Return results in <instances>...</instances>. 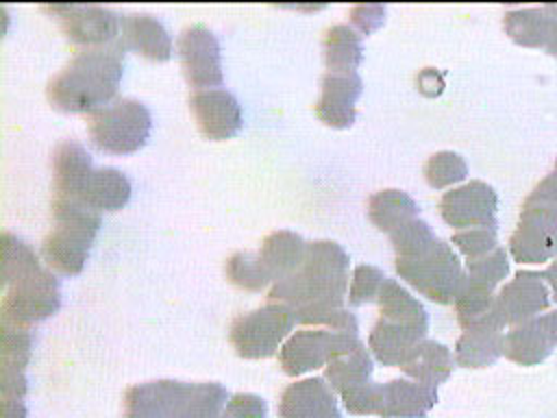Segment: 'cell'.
Here are the masks:
<instances>
[{"instance_id": "cell-3", "label": "cell", "mask_w": 557, "mask_h": 418, "mask_svg": "<svg viewBox=\"0 0 557 418\" xmlns=\"http://www.w3.org/2000/svg\"><path fill=\"white\" fill-rule=\"evenodd\" d=\"M228 398L222 383L157 379L126 390L124 418H222Z\"/></svg>"}, {"instance_id": "cell-27", "label": "cell", "mask_w": 557, "mask_h": 418, "mask_svg": "<svg viewBox=\"0 0 557 418\" xmlns=\"http://www.w3.org/2000/svg\"><path fill=\"white\" fill-rule=\"evenodd\" d=\"M555 20L546 4L540 9H511L503 15V28L522 48H546Z\"/></svg>"}, {"instance_id": "cell-33", "label": "cell", "mask_w": 557, "mask_h": 418, "mask_svg": "<svg viewBox=\"0 0 557 418\" xmlns=\"http://www.w3.org/2000/svg\"><path fill=\"white\" fill-rule=\"evenodd\" d=\"M2 346H0V368L7 370H22L26 372V366L30 361L33 351V333L24 327H13L2 322Z\"/></svg>"}, {"instance_id": "cell-1", "label": "cell", "mask_w": 557, "mask_h": 418, "mask_svg": "<svg viewBox=\"0 0 557 418\" xmlns=\"http://www.w3.org/2000/svg\"><path fill=\"white\" fill-rule=\"evenodd\" d=\"M348 263V253L337 242H307L300 268L272 283L268 303L287 305L302 327L359 329L355 314L344 309Z\"/></svg>"}, {"instance_id": "cell-35", "label": "cell", "mask_w": 557, "mask_h": 418, "mask_svg": "<svg viewBox=\"0 0 557 418\" xmlns=\"http://www.w3.org/2000/svg\"><path fill=\"white\" fill-rule=\"evenodd\" d=\"M468 174V165L461 155L453 150H440L431 155L424 163V179L433 189H444L453 183L463 181Z\"/></svg>"}, {"instance_id": "cell-23", "label": "cell", "mask_w": 557, "mask_h": 418, "mask_svg": "<svg viewBox=\"0 0 557 418\" xmlns=\"http://www.w3.org/2000/svg\"><path fill=\"white\" fill-rule=\"evenodd\" d=\"M426 340L424 329L396 324L389 320L379 318L368 335V348L372 351L374 359L383 366H403L409 355L416 351L420 342Z\"/></svg>"}, {"instance_id": "cell-38", "label": "cell", "mask_w": 557, "mask_h": 418, "mask_svg": "<svg viewBox=\"0 0 557 418\" xmlns=\"http://www.w3.org/2000/svg\"><path fill=\"white\" fill-rule=\"evenodd\" d=\"M453 244L461 250L466 261H474V259H481V257L490 255L492 250H496L498 237H496V229L479 226V229L457 231L453 235Z\"/></svg>"}, {"instance_id": "cell-24", "label": "cell", "mask_w": 557, "mask_h": 418, "mask_svg": "<svg viewBox=\"0 0 557 418\" xmlns=\"http://www.w3.org/2000/svg\"><path fill=\"white\" fill-rule=\"evenodd\" d=\"M122 41L141 57L163 63L172 57V37L161 20L148 13L122 15Z\"/></svg>"}, {"instance_id": "cell-43", "label": "cell", "mask_w": 557, "mask_h": 418, "mask_svg": "<svg viewBox=\"0 0 557 418\" xmlns=\"http://www.w3.org/2000/svg\"><path fill=\"white\" fill-rule=\"evenodd\" d=\"M550 57H555L557 59V20H555V26H553V33H550V37H548V44H546V48H544Z\"/></svg>"}, {"instance_id": "cell-39", "label": "cell", "mask_w": 557, "mask_h": 418, "mask_svg": "<svg viewBox=\"0 0 557 418\" xmlns=\"http://www.w3.org/2000/svg\"><path fill=\"white\" fill-rule=\"evenodd\" d=\"M268 416V403L248 392L233 394L222 411V418H265Z\"/></svg>"}, {"instance_id": "cell-7", "label": "cell", "mask_w": 557, "mask_h": 418, "mask_svg": "<svg viewBox=\"0 0 557 418\" xmlns=\"http://www.w3.org/2000/svg\"><path fill=\"white\" fill-rule=\"evenodd\" d=\"M87 131L94 146L111 155H131L144 148L152 131L148 107L135 98H115L87 113Z\"/></svg>"}, {"instance_id": "cell-44", "label": "cell", "mask_w": 557, "mask_h": 418, "mask_svg": "<svg viewBox=\"0 0 557 418\" xmlns=\"http://www.w3.org/2000/svg\"><path fill=\"white\" fill-rule=\"evenodd\" d=\"M550 320H553V327H555V333H557V309L550 311Z\"/></svg>"}, {"instance_id": "cell-41", "label": "cell", "mask_w": 557, "mask_h": 418, "mask_svg": "<svg viewBox=\"0 0 557 418\" xmlns=\"http://www.w3.org/2000/svg\"><path fill=\"white\" fill-rule=\"evenodd\" d=\"M2 418H26L24 401H2Z\"/></svg>"}, {"instance_id": "cell-36", "label": "cell", "mask_w": 557, "mask_h": 418, "mask_svg": "<svg viewBox=\"0 0 557 418\" xmlns=\"http://www.w3.org/2000/svg\"><path fill=\"white\" fill-rule=\"evenodd\" d=\"M509 274V259L503 246H498L496 250H492L490 255L474 259V261H466V281L485 287L490 292H494V287Z\"/></svg>"}, {"instance_id": "cell-12", "label": "cell", "mask_w": 557, "mask_h": 418, "mask_svg": "<svg viewBox=\"0 0 557 418\" xmlns=\"http://www.w3.org/2000/svg\"><path fill=\"white\" fill-rule=\"evenodd\" d=\"M70 44L81 48L111 46L122 39V15L102 4H46Z\"/></svg>"}, {"instance_id": "cell-22", "label": "cell", "mask_w": 557, "mask_h": 418, "mask_svg": "<svg viewBox=\"0 0 557 418\" xmlns=\"http://www.w3.org/2000/svg\"><path fill=\"white\" fill-rule=\"evenodd\" d=\"M91 172H94V168H91L89 152L72 139L61 142L52 152V192H54V198L78 200V196H81V192H83Z\"/></svg>"}, {"instance_id": "cell-17", "label": "cell", "mask_w": 557, "mask_h": 418, "mask_svg": "<svg viewBox=\"0 0 557 418\" xmlns=\"http://www.w3.org/2000/svg\"><path fill=\"white\" fill-rule=\"evenodd\" d=\"M363 91L361 76L357 72H326L320 81V98L313 104L320 122L333 128H348L357 109L355 102Z\"/></svg>"}, {"instance_id": "cell-9", "label": "cell", "mask_w": 557, "mask_h": 418, "mask_svg": "<svg viewBox=\"0 0 557 418\" xmlns=\"http://www.w3.org/2000/svg\"><path fill=\"white\" fill-rule=\"evenodd\" d=\"M61 307L59 279L50 268H39L4 287L0 314L2 322L30 329L54 316Z\"/></svg>"}, {"instance_id": "cell-26", "label": "cell", "mask_w": 557, "mask_h": 418, "mask_svg": "<svg viewBox=\"0 0 557 418\" xmlns=\"http://www.w3.org/2000/svg\"><path fill=\"white\" fill-rule=\"evenodd\" d=\"M131 181L117 168H98L89 174L78 202L96 211H117L131 200Z\"/></svg>"}, {"instance_id": "cell-29", "label": "cell", "mask_w": 557, "mask_h": 418, "mask_svg": "<svg viewBox=\"0 0 557 418\" xmlns=\"http://www.w3.org/2000/svg\"><path fill=\"white\" fill-rule=\"evenodd\" d=\"M453 366L455 361L448 346L435 340H424L416 346V351L409 355V359L400 368L413 381L437 388L453 374Z\"/></svg>"}, {"instance_id": "cell-21", "label": "cell", "mask_w": 557, "mask_h": 418, "mask_svg": "<svg viewBox=\"0 0 557 418\" xmlns=\"http://www.w3.org/2000/svg\"><path fill=\"white\" fill-rule=\"evenodd\" d=\"M503 324L498 318L463 329L455 344V361L463 368H487L503 355Z\"/></svg>"}, {"instance_id": "cell-10", "label": "cell", "mask_w": 557, "mask_h": 418, "mask_svg": "<svg viewBox=\"0 0 557 418\" xmlns=\"http://www.w3.org/2000/svg\"><path fill=\"white\" fill-rule=\"evenodd\" d=\"M357 331L359 329L302 327L294 331L278 348V364L289 377H298L302 372L326 366L335 355L361 344Z\"/></svg>"}, {"instance_id": "cell-20", "label": "cell", "mask_w": 557, "mask_h": 418, "mask_svg": "<svg viewBox=\"0 0 557 418\" xmlns=\"http://www.w3.org/2000/svg\"><path fill=\"white\" fill-rule=\"evenodd\" d=\"M555 346H557V333H555L550 314H544L513 327L505 335L503 355L509 361L529 368V366L542 364L553 353Z\"/></svg>"}, {"instance_id": "cell-28", "label": "cell", "mask_w": 557, "mask_h": 418, "mask_svg": "<svg viewBox=\"0 0 557 418\" xmlns=\"http://www.w3.org/2000/svg\"><path fill=\"white\" fill-rule=\"evenodd\" d=\"M418 213H420L418 202L403 189H394V187L381 189V192L372 194L368 200L370 222L387 235H392L407 222L416 220Z\"/></svg>"}, {"instance_id": "cell-25", "label": "cell", "mask_w": 557, "mask_h": 418, "mask_svg": "<svg viewBox=\"0 0 557 418\" xmlns=\"http://www.w3.org/2000/svg\"><path fill=\"white\" fill-rule=\"evenodd\" d=\"M305 250H307V242L298 233L281 229L263 237L257 250V257L270 283H276L300 268L305 259Z\"/></svg>"}, {"instance_id": "cell-6", "label": "cell", "mask_w": 557, "mask_h": 418, "mask_svg": "<svg viewBox=\"0 0 557 418\" xmlns=\"http://www.w3.org/2000/svg\"><path fill=\"white\" fill-rule=\"evenodd\" d=\"M509 253L520 263H542L557 257V187L542 179L520 207V220L509 237Z\"/></svg>"}, {"instance_id": "cell-16", "label": "cell", "mask_w": 557, "mask_h": 418, "mask_svg": "<svg viewBox=\"0 0 557 418\" xmlns=\"http://www.w3.org/2000/svg\"><path fill=\"white\" fill-rule=\"evenodd\" d=\"M189 109L200 133L213 142L231 139L239 133L244 122L239 100L222 87L194 91L189 96Z\"/></svg>"}, {"instance_id": "cell-4", "label": "cell", "mask_w": 557, "mask_h": 418, "mask_svg": "<svg viewBox=\"0 0 557 418\" xmlns=\"http://www.w3.org/2000/svg\"><path fill=\"white\" fill-rule=\"evenodd\" d=\"M52 229L41 242V257L52 272L76 276L89 255V248L100 229V211L78 202L52 200Z\"/></svg>"}, {"instance_id": "cell-13", "label": "cell", "mask_w": 557, "mask_h": 418, "mask_svg": "<svg viewBox=\"0 0 557 418\" xmlns=\"http://www.w3.org/2000/svg\"><path fill=\"white\" fill-rule=\"evenodd\" d=\"M178 59L181 70L189 87L213 89L224 81L222 74V50L218 37L202 24H191L178 35Z\"/></svg>"}, {"instance_id": "cell-34", "label": "cell", "mask_w": 557, "mask_h": 418, "mask_svg": "<svg viewBox=\"0 0 557 418\" xmlns=\"http://www.w3.org/2000/svg\"><path fill=\"white\" fill-rule=\"evenodd\" d=\"M224 272L233 285H237L242 290H250V292H259L270 283L268 274L263 272V268L259 263L257 253H248V250L233 253L226 259Z\"/></svg>"}, {"instance_id": "cell-37", "label": "cell", "mask_w": 557, "mask_h": 418, "mask_svg": "<svg viewBox=\"0 0 557 418\" xmlns=\"http://www.w3.org/2000/svg\"><path fill=\"white\" fill-rule=\"evenodd\" d=\"M387 276L383 274V270H379L376 266H368V263H361L352 270V276H350V287H348V303L352 307L357 305H363V303H370V300H376L379 292H381V285Z\"/></svg>"}, {"instance_id": "cell-18", "label": "cell", "mask_w": 557, "mask_h": 418, "mask_svg": "<svg viewBox=\"0 0 557 418\" xmlns=\"http://www.w3.org/2000/svg\"><path fill=\"white\" fill-rule=\"evenodd\" d=\"M437 403V388L392 379L387 383H376L374 392V414L381 418H424Z\"/></svg>"}, {"instance_id": "cell-5", "label": "cell", "mask_w": 557, "mask_h": 418, "mask_svg": "<svg viewBox=\"0 0 557 418\" xmlns=\"http://www.w3.org/2000/svg\"><path fill=\"white\" fill-rule=\"evenodd\" d=\"M394 268L405 283L440 305L455 300L466 272L450 244L440 237H433L409 255L396 257Z\"/></svg>"}, {"instance_id": "cell-15", "label": "cell", "mask_w": 557, "mask_h": 418, "mask_svg": "<svg viewBox=\"0 0 557 418\" xmlns=\"http://www.w3.org/2000/svg\"><path fill=\"white\" fill-rule=\"evenodd\" d=\"M550 294L542 272L520 270L505 283L494 298V314L503 327H518L527 320L537 318L540 311L548 309Z\"/></svg>"}, {"instance_id": "cell-42", "label": "cell", "mask_w": 557, "mask_h": 418, "mask_svg": "<svg viewBox=\"0 0 557 418\" xmlns=\"http://www.w3.org/2000/svg\"><path fill=\"white\" fill-rule=\"evenodd\" d=\"M542 276H544V281L550 285V290H553V298L557 300V259L542 272Z\"/></svg>"}, {"instance_id": "cell-8", "label": "cell", "mask_w": 557, "mask_h": 418, "mask_svg": "<svg viewBox=\"0 0 557 418\" xmlns=\"http://www.w3.org/2000/svg\"><path fill=\"white\" fill-rule=\"evenodd\" d=\"M296 324L287 305L268 303L255 311L242 314L231 322L228 342L244 359H263L283 346V340Z\"/></svg>"}, {"instance_id": "cell-31", "label": "cell", "mask_w": 557, "mask_h": 418, "mask_svg": "<svg viewBox=\"0 0 557 418\" xmlns=\"http://www.w3.org/2000/svg\"><path fill=\"white\" fill-rule=\"evenodd\" d=\"M326 72H357L363 59L361 35L348 24H333L322 39Z\"/></svg>"}, {"instance_id": "cell-2", "label": "cell", "mask_w": 557, "mask_h": 418, "mask_svg": "<svg viewBox=\"0 0 557 418\" xmlns=\"http://www.w3.org/2000/svg\"><path fill=\"white\" fill-rule=\"evenodd\" d=\"M126 44L78 48L46 85L48 102L63 113H91L109 104L124 72Z\"/></svg>"}, {"instance_id": "cell-19", "label": "cell", "mask_w": 557, "mask_h": 418, "mask_svg": "<svg viewBox=\"0 0 557 418\" xmlns=\"http://www.w3.org/2000/svg\"><path fill=\"white\" fill-rule=\"evenodd\" d=\"M278 418H339L333 388L322 377L289 383L278 401Z\"/></svg>"}, {"instance_id": "cell-32", "label": "cell", "mask_w": 557, "mask_h": 418, "mask_svg": "<svg viewBox=\"0 0 557 418\" xmlns=\"http://www.w3.org/2000/svg\"><path fill=\"white\" fill-rule=\"evenodd\" d=\"M44 268L37 253L17 235L4 231L2 233V283L4 287L13 281Z\"/></svg>"}, {"instance_id": "cell-30", "label": "cell", "mask_w": 557, "mask_h": 418, "mask_svg": "<svg viewBox=\"0 0 557 418\" xmlns=\"http://www.w3.org/2000/svg\"><path fill=\"white\" fill-rule=\"evenodd\" d=\"M376 303L381 314L379 318L429 331V314L424 305L416 296H411L398 281L385 279L376 296Z\"/></svg>"}, {"instance_id": "cell-11", "label": "cell", "mask_w": 557, "mask_h": 418, "mask_svg": "<svg viewBox=\"0 0 557 418\" xmlns=\"http://www.w3.org/2000/svg\"><path fill=\"white\" fill-rule=\"evenodd\" d=\"M370 377H372V357L363 342L329 359L324 370V379L329 381L333 392L342 396L346 411L357 416L372 414L376 383H372Z\"/></svg>"}, {"instance_id": "cell-14", "label": "cell", "mask_w": 557, "mask_h": 418, "mask_svg": "<svg viewBox=\"0 0 557 418\" xmlns=\"http://www.w3.org/2000/svg\"><path fill=\"white\" fill-rule=\"evenodd\" d=\"M498 194L485 181H470L440 198V216L455 229H496Z\"/></svg>"}, {"instance_id": "cell-40", "label": "cell", "mask_w": 557, "mask_h": 418, "mask_svg": "<svg viewBox=\"0 0 557 418\" xmlns=\"http://www.w3.org/2000/svg\"><path fill=\"white\" fill-rule=\"evenodd\" d=\"M383 15H385V7L381 4H368V7H355L350 11L352 17V26L355 30L363 37L368 33H372L376 26L383 24Z\"/></svg>"}]
</instances>
